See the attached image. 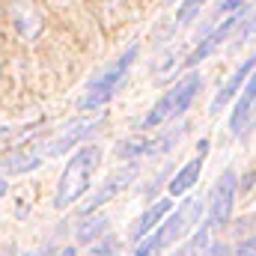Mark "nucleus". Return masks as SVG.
<instances>
[{"mask_svg":"<svg viewBox=\"0 0 256 256\" xmlns=\"http://www.w3.org/2000/svg\"><path fill=\"white\" fill-rule=\"evenodd\" d=\"M202 208H206V202L200 200V196H188L158 230H155V236H149V238H140L137 242V250L131 256H155L161 254L164 248H170V244H176L188 230H191L194 224H200V218H202Z\"/></svg>","mask_w":256,"mask_h":256,"instance_id":"1","label":"nucleus"},{"mask_svg":"<svg viewBox=\"0 0 256 256\" xmlns=\"http://www.w3.org/2000/svg\"><path fill=\"white\" fill-rule=\"evenodd\" d=\"M98 164H102V149H98V146H80V149L68 158L63 176H60L54 206H57V208H68L74 200H80V194L90 188L92 173H96Z\"/></svg>","mask_w":256,"mask_h":256,"instance_id":"2","label":"nucleus"},{"mask_svg":"<svg viewBox=\"0 0 256 256\" xmlns=\"http://www.w3.org/2000/svg\"><path fill=\"white\" fill-rule=\"evenodd\" d=\"M134 57H137V45H131L126 54L104 72V74H98L96 80H90L86 90H84L80 98H78V110H80V114L102 110V108L122 90V84H126V78H128V68H131V63H134Z\"/></svg>","mask_w":256,"mask_h":256,"instance_id":"3","label":"nucleus"},{"mask_svg":"<svg viewBox=\"0 0 256 256\" xmlns=\"http://www.w3.org/2000/svg\"><path fill=\"white\" fill-rule=\"evenodd\" d=\"M200 90H202V78L200 74H185L182 80H176V86L167 96H161L158 104H152V110L143 116L140 128L149 131V128H161L164 122H173L176 116H182L191 108V102L196 98Z\"/></svg>","mask_w":256,"mask_h":256,"instance_id":"4","label":"nucleus"},{"mask_svg":"<svg viewBox=\"0 0 256 256\" xmlns=\"http://www.w3.org/2000/svg\"><path fill=\"white\" fill-rule=\"evenodd\" d=\"M185 134V128H170L164 134H134V137H126L116 143V155L120 158H140V155H158V152H167L179 137Z\"/></svg>","mask_w":256,"mask_h":256,"instance_id":"5","label":"nucleus"},{"mask_svg":"<svg viewBox=\"0 0 256 256\" xmlns=\"http://www.w3.org/2000/svg\"><path fill=\"white\" fill-rule=\"evenodd\" d=\"M232 202H236V173L224 170V176L214 182L212 196H208V220H206V226L208 230L224 226L230 220V214H232Z\"/></svg>","mask_w":256,"mask_h":256,"instance_id":"6","label":"nucleus"},{"mask_svg":"<svg viewBox=\"0 0 256 256\" xmlns=\"http://www.w3.org/2000/svg\"><path fill=\"white\" fill-rule=\"evenodd\" d=\"M242 12H244V9H238V12L226 15V18H224V21H220V24H218V27H214V30H212V33H208V36H206L200 45H196V48H194V54L185 60V63H188V66H196L200 60L212 57V54H214V51H218V48H220L226 39H230V33H236V30H238V24H242Z\"/></svg>","mask_w":256,"mask_h":256,"instance_id":"7","label":"nucleus"},{"mask_svg":"<svg viewBox=\"0 0 256 256\" xmlns=\"http://www.w3.org/2000/svg\"><path fill=\"white\" fill-rule=\"evenodd\" d=\"M9 21H12L15 33H21L24 39H36L45 27L42 12L36 9L33 0H12L9 3Z\"/></svg>","mask_w":256,"mask_h":256,"instance_id":"8","label":"nucleus"},{"mask_svg":"<svg viewBox=\"0 0 256 256\" xmlns=\"http://www.w3.org/2000/svg\"><path fill=\"white\" fill-rule=\"evenodd\" d=\"M254 116H256V68H254V74L248 78V90L242 92V98H238V104H236V110L230 116L232 134L244 137L250 131V126H254Z\"/></svg>","mask_w":256,"mask_h":256,"instance_id":"9","label":"nucleus"},{"mask_svg":"<svg viewBox=\"0 0 256 256\" xmlns=\"http://www.w3.org/2000/svg\"><path fill=\"white\" fill-rule=\"evenodd\" d=\"M134 176H137V167H134V164H128V167H122V170H114V173L108 176V182H104V185H102L98 191L92 194V200H90V202L84 206V214H92V212H96L98 206L110 202V200H114L116 194L122 191V188H126V185L131 182V179H134Z\"/></svg>","mask_w":256,"mask_h":256,"instance_id":"10","label":"nucleus"},{"mask_svg":"<svg viewBox=\"0 0 256 256\" xmlns=\"http://www.w3.org/2000/svg\"><path fill=\"white\" fill-rule=\"evenodd\" d=\"M98 126H102V120H90V122H68L57 137H51V140L45 143V155H63V152H68L80 137H86L90 131H96Z\"/></svg>","mask_w":256,"mask_h":256,"instance_id":"11","label":"nucleus"},{"mask_svg":"<svg viewBox=\"0 0 256 256\" xmlns=\"http://www.w3.org/2000/svg\"><path fill=\"white\" fill-rule=\"evenodd\" d=\"M254 68H256V51H254V54H250V57H248L242 66H238V68H236V72L226 78V84L218 90V96H214V102H212V114H220V110H224V104H230V98H232V96L242 90V84H244V80L254 74Z\"/></svg>","mask_w":256,"mask_h":256,"instance_id":"12","label":"nucleus"},{"mask_svg":"<svg viewBox=\"0 0 256 256\" xmlns=\"http://www.w3.org/2000/svg\"><path fill=\"white\" fill-rule=\"evenodd\" d=\"M200 155L191 158L173 179H170V194L173 196H179V194L191 191L194 185H196V179H200V173H202V164H206V152H208V140H200V149H196Z\"/></svg>","mask_w":256,"mask_h":256,"instance_id":"13","label":"nucleus"},{"mask_svg":"<svg viewBox=\"0 0 256 256\" xmlns=\"http://www.w3.org/2000/svg\"><path fill=\"white\" fill-rule=\"evenodd\" d=\"M170 212H173V200H161V202H155L152 208H146V212L137 218V224H134V230H131V238L140 242V238H143V236H146V232L164 218V214H170Z\"/></svg>","mask_w":256,"mask_h":256,"instance_id":"14","label":"nucleus"},{"mask_svg":"<svg viewBox=\"0 0 256 256\" xmlns=\"http://www.w3.org/2000/svg\"><path fill=\"white\" fill-rule=\"evenodd\" d=\"M104 230H108V218L104 214H86V220L74 230V236H78L80 244H96Z\"/></svg>","mask_w":256,"mask_h":256,"instance_id":"15","label":"nucleus"},{"mask_svg":"<svg viewBox=\"0 0 256 256\" xmlns=\"http://www.w3.org/2000/svg\"><path fill=\"white\" fill-rule=\"evenodd\" d=\"M208 232H212L208 226H200V232H194L182 248H176L173 256H202L206 250H208Z\"/></svg>","mask_w":256,"mask_h":256,"instance_id":"16","label":"nucleus"},{"mask_svg":"<svg viewBox=\"0 0 256 256\" xmlns=\"http://www.w3.org/2000/svg\"><path fill=\"white\" fill-rule=\"evenodd\" d=\"M39 155H33V152H12L9 158H6V170L9 173H24V170H36L39 167Z\"/></svg>","mask_w":256,"mask_h":256,"instance_id":"17","label":"nucleus"},{"mask_svg":"<svg viewBox=\"0 0 256 256\" xmlns=\"http://www.w3.org/2000/svg\"><path fill=\"white\" fill-rule=\"evenodd\" d=\"M206 0H182V6H179V12H176V21L179 24H188L194 21L196 15H200V6H202Z\"/></svg>","mask_w":256,"mask_h":256,"instance_id":"18","label":"nucleus"},{"mask_svg":"<svg viewBox=\"0 0 256 256\" xmlns=\"http://www.w3.org/2000/svg\"><path fill=\"white\" fill-rule=\"evenodd\" d=\"M86 256H116V242H114V238H102V242H96V244L90 248Z\"/></svg>","mask_w":256,"mask_h":256,"instance_id":"19","label":"nucleus"},{"mask_svg":"<svg viewBox=\"0 0 256 256\" xmlns=\"http://www.w3.org/2000/svg\"><path fill=\"white\" fill-rule=\"evenodd\" d=\"M238 9H244V0H224V3H220V15H224V18L232 15V12H238Z\"/></svg>","mask_w":256,"mask_h":256,"instance_id":"20","label":"nucleus"},{"mask_svg":"<svg viewBox=\"0 0 256 256\" xmlns=\"http://www.w3.org/2000/svg\"><path fill=\"white\" fill-rule=\"evenodd\" d=\"M236 256H256V238H248V242L236 250Z\"/></svg>","mask_w":256,"mask_h":256,"instance_id":"21","label":"nucleus"},{"mask_svg":"<svg viewBox=\"0 0 256 256\" xmlns=\"http://www.w3.org/2000/svg\"><path fill=\"white\" fill-rule=\"evenodd\" d=\"M12 137H18V128H0V143L3 140H12Z\"/></svg>","mask_w":256,"mask_h":256,"instance_id":"22","label":"nucleus"},{"mask_svg":"<svg viewBox=\"0 0 256 256\" xmlns=\"http://www.w3.org/2000/svg\"><path fill=\"white\" fill-rule=\"evenodd\" d=\"M60 256H74V248H63V250H60Z\"/></svg>","mask_w":256,"mask_h":256,"instance_id":"23","label":"nucleus"},{"mask_svg":"<svg viewBox=\"0 0 256 256\" xmlns=\"http://www.w3.org/2000/svg\"><path fill=\"white\" fill-rule=\"evenodd\" d=\"M3 194H6V182H0V196H3Z\"/></svg>","mask_w":256,"mask_h":256,"instance_id":"24","label":"nucleus"},{"mask_svg":"<svg viewBox=\"0 0 256 256\" xmlns=\"http://www.w3.org/2000/svg\"><path fill=\"white\" fill-rule=\"evenodd\" d=\"M27 256H33V254H27Z\"/></svg>","mask_w":256,"mask_h":256,"instance_id":"25","label":"nucleus"}]
</instances>
